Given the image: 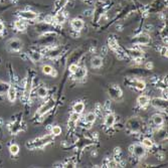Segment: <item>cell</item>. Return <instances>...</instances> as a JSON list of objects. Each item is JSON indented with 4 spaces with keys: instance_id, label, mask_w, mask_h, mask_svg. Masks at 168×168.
<instances>
[{
    "instance_id": "obj_1",
    "label": "cell",
    "mask_w": 168,
    "mask_h": 168,
    "mask_svg": "<svg viewBox=\"0 0 168 168\" xmlns=\"http://www.w3.org/2000/svg\"><path fill=\"white\" fill-rule=\"evenodd\" d=\"M37 75L36 72L33 69H29L26 74V78L23 82L24 86H23L22 95H21V100L24 104H28L31 99V94L32 92L36 89L37 87Z\"/></svg>"
},
{
    "instance_id": "obj_2",
    "label": "cell",
    "mask_w": 168,
    "mask_h": 168,
    "mask_svg": "<svg viewBox=\"0 0 168 168\" xmlns=\"http://www.w3.org/2000/svg\"><path fill=\"white\" fill-rule=\"evenodd\" d=\"M54 137L51 134H47L43 136H39L37 138L31 139V140L27 141L25 144V147L28 150H36V149H43L45 146H47L49 144L52 143L54 141Z\"/></svg>"
},
{
    "instance_id": "obj_3",
    "label": "cell",
    "mask_w": 168,
    "mask_h": 168,
    "mask_svg": "<svg viewBox=\"0 0 168 168\" xmlns=\"http://www.w3.org/2000/svg\"><path fill=\"white\" fill-rule=\"evenodd\" d=\"M7 130L9 131V133L11 135H17L20 132L24 131L26 129V125L23 121L22 114H17L15 116H13L9 121L6 124Z\"/></svg>"
},
{
    "instance_id": "obj_4",
    "label": "cell",
    "mask_w": 168,
    "mask_h": 168,
    "mask_svg": "<svg viewBox=\"0 0 168 168\" xmlns=\"http://www.w3.org/2000/svg\"><path fill=\"white\" fill-rule=\"evenodd\" d=\"M126 131L130 134H140L145 127L144 120L140 117H131L126 122Z\"/></svg>"
},
{
    "instance_id": "obj_5",
    "label": "cell",
    "mask_w": 168,
    "mask_h": 168,
    "mask_svg": "<svg viewBox=\"0 0 168 168\" xmlns=\"http://www.w3.org/2000/svg\"><path fill=\"white\" fill-rule=\"evenodd\" d=\"M65 51H67V47H65L64 45L53 44L49 45V47H44L40 51L42 52L43 56L45 58H49L51 60H56V58H60Z\"/></svg>"
},
{
    "instance_id": "obj_6",
    "label": "cell",
    "mask_w": 168,
    "mask_h": 168,
    "mask_svg": "<svg viewBox=\"0 0 168 168\" xmlns=\"http://www.w3.org/2000/svg\"><path fill=\"white\" fill-rule=\"evenodd\" d=\"M54 106H56V100L52 97H51L47 102H44V103L37 109V111L35 112V115H34L33 118H35V119H37L39 121V120H41V118L45 116L47 113L51 112V110H53Z\"/></svg>"
},
{
    "instance_id": "obj_7",
    "label": "cell",
    "mask_w": 168,
    "mask_h": 168,
    "mask_svg": "<svg viewBox=\"0 0 168 168\" xmlns=\"http://www.w3.org/2000/svg\"><path fill=\"white\" fill-rule=\"evenodd\" d=\"M108 47L112 51H114L117 54V56L121 60H126V58H129L127 52L123 47H121V45L119 44V42L117 41V39L112 36L108 39Z\"/></svg>"
},
{
    "instance_id": "obj_8",
    "label": "cell",
    "mask_w": 168,
    "mask_h": 168,
    "mask_svg": "<svg viewBox=\"0 0 168 168\" xmlns=\"http://www.w3.org/2000/svg\"><path fill=\"white\" fill-rule=\"evenodd\" d=\"M17 82L16 78H15L14 75H13V71L12 69H10V82H9V88H8V91L6 93L7 95V99L10 103H14L15 100L17 98V94H18V91H17Z\"/></svg>"
},
{
    "instance_id": "obj_9",
    "label": "cell",
    "mask_w": 168,
    "mask_h": 168,
    "mask_svg": "<svg viewBox=\"0 0 168 168\" xmlns=\"http://www.w3.org/2000/svg\"><path fill=\"white\" fill-rule=\"evenodd\" d=\"M58 39V34L56 32H47V33L41 34L39 39L36 41V44L39 47H49V45L56 44V41Z\"/></svg>"
},
{
    "instance_id": "obj_10",
    "label": "cell",
    "mask_w": 168,
    "mask_h": 168,
    "mask_svg": "<svg viewBox=\"0 0 168 168\" xmlns=\"http://www.w3.org/2000/svg\"><path fill=\"white\" fill-rule=\"evenodd\" d=\"M125 84L127 85L129 88H132L136 91L143 92L146 89V83L143 80L135 77H130L125 80Z\"/></svg>"
},
{
    "instance_id": "obj_11",
    "label": "cell",
    "mask_w": 168,
    "mask_h": 168,
    "mask_svg": "<svg viewBox=\"0 0 168 168\" xmlns=\"http://www.w3.org/2000/svg\"><path fill=\"white\" fill-rule=\"evenodd\" d=\"M126 52H127L128 56H129L130 58H132L133 60H135L137 64H141L142 60H143L144 56H145V51H142V49H141L138 45H136V47H131V49H127Z\"/></svg>"
},
{
    "instance_id": "obj_12",
    "label": "cell",
    "mask_w": 168,
    "mask_h": 168,
    "mask_svg": "<svg viewBox=\"0 0 168 168\" xmlns=\"http://www.w3.org/2000/svg\"><path fill=\"white\" fill-rule=\"evenodd\" d=\"M150 104L153 108H155L156 110H159L161 112H167V108H168V103H167V99L165 98H154V99L150 100Z\"/></svg>"
},
{
    "instance_id": "obj_13",
    "label": "cell",
    "mask_w": 168,
    "mask_h": 168,
    "mask_svg": "<svg viewBox=\"0 0 168 168\" xmlns=\"http://www.w3.org/2000/svg\"><path fill=\"white\" fill-rule=\"evenodd\" d=\"M146 151L147 150L144 148L142 144H133L130 147V152L132 154L133 157H135L136 159H141L146 155Z\"/></svg>"
},
{
    "instance_id": "obj_14",
    "label": "cell",
    "mask_w": 168,
    "mask_h": 168,
    "mask_svg": "<svg viewBox=\"0 0 168 168\" xmlns=\"http://www.w3.org/2000/svg\"><path fill=\"white\" fill-rule=\"evenodd\" d=\"M6 47L12 52H20L23 47V43L19 38H11L7 41Z\"/></svg>"
},
{
    "instance_id": "obj_15",
    "label": "cell",
    "mask_w": 168,
    "mask_h": 168,
    "mask_svg": "<svg viewBox=\"0 0 168 168\" xmlns=\"http://www.w3.org/2000/svg\"><path fill=\"white\" fill-rule=\"evenodd\" d=\"M150 41H151V37H150L149 34H148L147 32H141V33H139L138 35H136L133 38L132 42L134 43V44L140 47V45L149 44Z\"/></svg>"
},
{
    "instance_id": "obj_16",
    "label": "cell",
    "mask_w": 168,
    "mask_h": 168,
    "mask_svg": "<svg viewBox=\"0 0 168 168\" xmlns=\"http://www.w3.org/2000/svg\"><path fill=\"white\" fill-rule=\"evenodd\" d=\"M108 94L110 96L111 99L113 100H121L123 97V92H122L121 88L117 85H110L108 88Z\"/></svg>"
},
{
    "instance_id": "obj_17",
    "label": "cell",
    "mask_w": 168,
    "mask_h": 168,
    "mask_svg": "<svg viewBox=\"0 0 168 168\" xmlns=\"http://www.w3.org/2000/svg\"><path fill=\"white\" fill-rule=\"evenodd\" d=\"M167 140V131L162 127H159L153 132V141L156 143L165 142Z\"/></svg>"
},
{
    "instance_id": "obj_18",
    "label": "cell",
    "mask_w": 168,
    "mask_h": 168,
    "mask_svg": "<svg viewBox=\"0 0 168 168\" xmlns=\"http://www.w3.org/2000/svg\"><path fill=\"white\" fill-rule=\"evenodd\" d=\"M35 30H36V32H38L39 34L47 33V32H56V26H54L53 24H51V23L44 22V21L38 23V24L35 26Z\"/></svg>"
},
{
    "instance_id": "obj_19",
    "label": "cell",
    "mask_w": 168,
    "mask_h": 168,
    "mask_svg": "<svg viewBox=\"0 0 168 168\" xmlns=\"http://www.w3.org/2000/svg\"><path fill=\"white\" fill-rule=\"evenodd\" d=\"M87 74H88V69L85 65H78V69L74 74H72V80L74 81H82L87 77Z\"/></svg>"
},
{
    "instance_id": "obj_20",
    "label": "cell",
    "mask_w": 168,
    "mask_h": 168,
    "mask_svg": "<svg viewBox=\"0 0 168 168\" xmlns=\"http://www.w3.org/2000/svg\"><path fill=\"white\" fill-rule=\"evenodd\" d=\"M17 15H18L19 18L22 19V20H29V21L36 20L38 17L37 13H35L34 11H31V10H23V11L18 12Z\"/></svg>"
},
{
    "instance_id": "obj_21",
    "label": "cell",
    "mask_w": 168,
    "mask_h": 168,
    "mask_svg": "<svg viewBox=\"0 0 168 168\" xmlns=\"http://www.w3.org/2000/svg\"><path fill=\"white\" fill-rule=\"evenodd\" d=\"M27 56L32 62L36 64V62H39L43 58V54L40 51H37V49H29L27 51Z\"/></svg>"
},
{
    "instance_id": "obj_22",
    "label": "cell",
    "mask_w": 168,
    "mask_h": 168,
    "mask_svg": "<svg viewBox=\"0 0 168 168\" xmlns=\"http://www.w3.org/2000/svg\"><path fill=\"white\" fill-rule=\"evenodd\" d=\"M97 116L98 115L96 114V112L94 111V112H90L88 113V114L85 116L84 120H83V124L85 125V127L87 126V128H91L92 125H93L94 123H95L96 119H97Z\"/></svg>"
},
{
    "instance_id": "obj_23",
    "label": "cell",
    "mask_w": 168,
    "mask_h": 168,
    "mask_svg": "<svg viewBox=\"0 0 168 168\" xmlns=\"http://www.w3.org/2000/svg\"><path fill=\"white\" fill-rule=\"evenodd\" d=\"M104 126L105 128H113L116 124V115L113 113H108L104 118Z\"/></svg>"
},
{
    "instance_id": "obj_24",
    "label": "cell",
    "mask_w": 168,
    "mask_h": 168,
    "mask_svg": "<svg viewBox=\"0 0 168 168\" xmlns=\"http://www.w3.org/2000/svg\"><path fill=\"white\" fill-rule=\"evenodd\" d=\"M85 51H83L82 49H75L69 56V64H72V62H78V60L82 58V56H84Z\"/></svg>"
},
{
    "instance_id": "obj_25",
    "label": "cell",
    "mask_w": 168,
    "mask_h": 168,
    "mask_svg": "<svg viewBox=\"0 0 168 168\" xmlns=\"http://www.w3.org/2000/svg\"><path fill=\"white\" fill-rule=\"evenodd\" d=\"M85 22L83 19L81 18H74L73 20L71 21V27L73 28L74 31L76 32H80L81 30L84 28Z\"/></svg>"
},
{
    "instance_id": "obj_26",
    "label": "cell",
    "mask_w": 168,
    "mask_h": 168,
    "mask_svg": "<svg viewBox=\"0 0 168 168\" xmlns=\"http://www.w3.org/2000/svg\"><path fill=\"white\" fill-rule=\"evenodd\" d=\"M137 104L141 109H146L150 104V98L147 95H141L137 98Z\"/></svg>"
},
{
    "instance_id": "obj_27",
    "label": "cell",
    "mask_w": 168,
    "mask_h": 168,
    "mask_svg": "<svg viewBox=\"0 0 168 168\" xmlns=\"http://www.w3.org/2000/svg\"><path fill=\"white\" fill-rule=\"evenodd\" d=\"M151 122L154 126H156L157 128L162 127V125L164 124V117L161 114H154L153 116L151 117Z\"/></svg>"
},
{
    "instance_id": "obj_28",
    "label": "cell",
    "mask_w": 168,
    "mask_h": 168,
    "mask_svg": "<svg viewBox=\"0 0 168 168\" xmlns=\"http://www.w3.org/2000/svg\"><path fill=\"white\" fill-rule=\"evenodd\" d=\"M35 92L37 97L40 98V99H45V98H47V96H49V89H47L44 85H40V86L36 87Z\"/></svg>"
},
{
    "instance_id": "obj_29",
    "label": "cell",
    "mask_w": 168,
    "mask_h": 168,
    "mask_svg": "<svg viewBox=\"0 0 168 168\" xmlns=\"http://www.w3.org/2000/svg\"><path fill=\"white\" fill-rule=\"evenodd\" d=\"M41 69H42V73L47 76H51V77H53V78H56V76H58V72H56V69H53V67L49 65H42Z\"/></svg>"
},
{
    "instance_id": "obj_30",
    "label": "cell",
    "mask_w": 168,
    "mask_h": 168,
    "mask_svg": "<svg viewBox=\"0 0 168 168\" xmlns=\"http://www.w3.org/2000/svg\"><path fill=\"white\" fill-rule=\"evenodd\" d=\"M164 7V4L162 3V0H155L151 3L149 8V12H158Z\"/></svg>"
},
{
    "instance_id": "obj_31",
    "label": "cell",
    "mask_w": 168,
    "mask_h": 168,
    "mask_svg": "<svg viewBox=\"0 0 168 168\" xmlns=\"http://www.w3.org/2000/svg\"><path fill=\"white\" fill-rule=\"evenodd\" d=\"M103 65V58L100 56H94L91 58V67L93 69H100Z\"/></svg>"
},
{
    "instance_id": "obj_32",
    "label": "cell",
    "mask_w": 168,
    "mask_h": 168,
    "mask_svg": "<svg viewBox=\"0 0 168 168\" xmlns=\"http://www.w3.org/2000/svg\"><path fill=\"white\" fill-rule=\"evenodd\" d=\"M113 159L119 164L120 167H122L123 165V159H122V151H121V148L117 147L115 148L114 150V154H113Z\"/></svg>"
},
{
    "instance_id": "obj_33",
    "label": "cell",
    "mask_w": 168,
    "mask_h": 168,
    "mask_svg": "<svg viewBox=\"0 0 168 168\" xmlns=\"http://www.w3.org/2000/svg\"><path fill=\"white\" fill-rule=\"evenodd\" d=\"M65 18H67V15L65 14V12L58 11L56 14V16L53 17V23H56L58 25H62L65 21Z\"/></svg>"
},
{
    "instance_id": "obj_34",
    "label": "cell",
    "mask_w": 168,
    "mask_h": 168,
    "mask_svg": "<svg viewBox=\"0 0 168 168\" xmlns=\"http://www.w3.org/2000/svg\"><path fill=\"white\" fill-rule=\"evenodd\" d=\"M80 117H81V115L78 114V113H75V112L72 113L71 116H69V126L75 127V126L78 124V122L80 121Z\"/></svg>"
},
{
    "instance_id": "obj_35",
    "label": "cell",
    "mask_w": 168,
    "mask_h": 168,
    "mask_svg": "<svg viewBox=\"0 0 168 168\" xmlns=\"http://www.w3.org/2000/svg\"><path fill=\"white\" fill-rule=\"evenodd\" d=\"M14 28L16 31H19V32H23L26 30V23L22 19H18L14 22Z\"/></svg>"
},
{
    "instance_id": "obj_36",
    "label": "cell",
    "mask_w": 168,
    "mask_h": 168,
    "mask_svg": "<svg viewBox=\"0 0 168 168\" xmlns=\"http://www.w3.org/2000/svg\"><path fill=\"white\" fill-rule=\"evenodd\" d=\"M85 111V103L84 102H77V103L74 104L73 106V112L78 113V114L82 115Z\"/></svg>"
},
{
    "instance_id": "obj_37",
    "label": "cell",
    "mask_w": 168,
    "mask_h": 168,
    "mask_svg": "<svg viewBox=\"0 0 168 168\" xmlns=\"http://www.w3.org/2000/svg\"><path fill=\"white\" fill-rule=\"evenodd\" d=\"M142 145L144 146V148H145L146 150L153 149L154 145H155V142L153 141V139L145 137V138H143V140H142Z\"/></svg>"
},
{
    "instance_id": "obj_38",
    "label": "cell",
    "mask_w": 168,
    "mask_h": 168,
    "mask_svg": "<svg viewBox=\"0 0 168 168\" xmlns=\"http://www.w3.org/2000/svg\"><path fill=\"white\" fill-rule=\"evenodd\" d=\"M19 150H20L19 145L16 143H12L11 145L9 146V153L11 156H16L17 154L19 153Z\"/></svg>"
},
{
    "instance_id": "obj_39",
    "label": "cell",
    "mask_w": 168,
    "mask_h": 168,
    "mask_svg": "<svg viewBox=\"0 0 168 168\" xmlns=\"http://www.w3.org/2000/svg\"><path fill=\"white\" fill-rule=\"evenodd\" d=\"M8 88H9V83L0 81V97L7 93Z\"/></svg>"
},
{
    "instance_id": "obj_40",
    "label": "cell",
    "mask_w": 168,
    "mask_h": 168,
    "mask_svg": "<svg viewBox=\"0 0 168 168\" xmlns=\"http://www.w3.org/2000/svg\"><path fill=\"white\" fill-rule=\"evenodd\" d=\"M62 128L60 127V126H53V127H51V133L53 136H60V134H62Z\"/></svg>"
},
{
    "instance_id": "obj_41",
    "label": "cell",
    "mask_w": 168,
    "mask_h": 168,
    "mask_svg": "<svg viewBox=\"0 0 168 168\" xmlns=\"http://www.w3.org/2000/svg\"><path fill=\"white\" fill-rule=\"evenodd\" d=\"M78 65L77 62H72V64H69V71L71 74H74L76 71L78 69Z\"/></svg>"
},
{
    "instance_id": "obj_42",
    "label": "cell",
    "mask_w": 168,
    "mask_h": 168,
    "mask_svg": "<svg viewBox=\"0 0 168 168\" xmlns=\"http://www.w3.org/2000/svg\"><path fill=\"white\" fill-rule=\"evenodd\" d=\"M159 52L162 56H165L167 58V52H168V49H167V45H162V47H159Z\"/></svg>"
},
{
    "instance_id": "obj_43",
    "label": "cell",
    "mask_w": 168,
    "mask_h": 168,
    "mask_svg": "<svg viewBox=\"0 0 168 168\" xmlns=\"http://www.w3.org/2000/svg\"><path fill=\"white\" fill-rule=\"evenodd\" d=\"M145 69H147V71H151V69H153V62H147V64L145 65Z\"/></svg>"
},
{
    "instance_id": "obj_44",
    "label": "cell",
    "mask_w": 168,
    "mask_h": 168,
    "mask_svg": "<svg viewBox=\"0 0 168 168\" xmlns=\"http://www.w3.org/2000/svg\"><path fill=\"white\" fill-rule=\"evenodd\" d=\"M4 30H5V26H4L3 22H1V21H0V34L3 33Z\"/></svg>"
},
{
    "instance_id": "obj_45",
    "label": "cell",
    "mask_w": 168,
    "mask_h": 168,
    "mask_svg": "<svg viewBox=\"0 0 168 168\" xmlns=\"http://www.w3.org/2000/svg\"><path fill=\"white\" fill-rule=\"evenodd\" d=\"M93 14H94L93 10H87V11H85V15H86V16H91V15Z\"/></svg>"
},
{
    "instance_id": "obj_46",
    "label": "cell",
    "mask_w": 168,
    "mask_h": 168,
    "mask_svg": "<svg viewBox=\"0 0 168 168\" xmlns=\"http://www.w3.org/2000/svg\"><path fill=\"white\" fill-rule=\"evenodd\" d=\"M83 1H88V0H83Z\"/></svg>"
},
{
    "instance_id": "obj_47",
    "label": "cell",
    "mask_w": 168,
    "mask_h": 168,
    "mask_svg": "<svg viewBox=\"0 0 168 168\" xmlns=\"http://www.w3.org/2000/svg\"><path fill=\"white\" fill-rule=\"evenodd\" d=\"M0 150H1V145H0Z\"/></svg>"
}]
</instances>
